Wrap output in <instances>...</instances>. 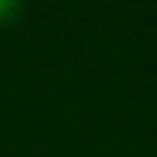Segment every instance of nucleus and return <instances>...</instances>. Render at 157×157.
Returning a JSON list of instances; mask_svg holds the SVG:
<instances>
[{
    "instance_id": "obj_1",
    "label": "nucleus",
    "mask_w": 157,
    "mask_h": 157,
    "mask_svg": "<svg viewBox=\"0 0 157 157\" xmlns=\"http://www.w3.org/2000/svg\"><path fill=\"white\" fill-rule=\"evenodd\" d=\"M23 13H26V6L19 3V0H0V29L13 26Z\"/></svg>"
}]
</instances>
